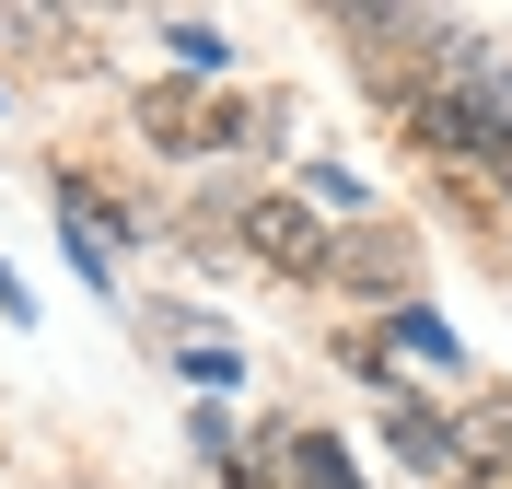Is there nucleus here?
Segmentation results:
<instances>
[{"label": "nucleus", "mask_w": 512, "mask_h": 489, "mask_svg": "<svg viewBox=\"0 0 512 489\" xmlns=\"http://www.w3.org/2000/svg\"><path fill=\"white\" fill-rule=\"evenodd\" d=\"M396 129H408L419 163H489V152L512 140V117H489V105H478V94H454V82H408Z\"/></svg>", "instance_id": "nucleus-1"}, {"label": "nucleus", "mask_w": 512, "mask_h": 489, "mask_svg": "<svg viewBox=\"0 0 512 489\" xmlns=\"http://www.w3.org/2000/svg\"><path fill=\"white\" fill-rule=\"evenodd\" d=\"M326 210L315 198H245V257L256 268H280V280H326Z\"/></svg>", "instance_id": "nucleus-2"}, {"label": "nucleus", "mask_w": 512, "mask_h": 489, "mask_svg": "<svg viewBox=\"0 0 512 489\" xmlns=\"http://www.w3.org/2000/svg\"><path fill=\"white\" fill-rule=\"evenodd\" d=\"M408 268H419V245L408 233H384V222H361V233H338L326 245V292H361V303H408Z\"/></svg>", "instance_id": "nucleus-3"}, {"label": "nucleus", "mask_w": 512, "mask_h": 489, "mask_svg": "<svg viewBox=\"0 0 512 489\" xmlns=\"http://www.w3.org/2000/svg\"><path fill=\"white\" fill-rule=\"evenodd\" d=\"M384 443H396V466H419V478H466L454 408H431V396H396V408H384Z\"/></svg>", "instance_id": "nucleus-4"}, {"label": "nucleus", "mask_w": 512, "mask_h": 489, "mask_svg": "<svg viewBox=\"0 0 512 489\" xmlns=\"http://www.w3.org/2000/svg\"><path fill=\"white\" fill-rule=\"evenodd\" d=\"M373 350H384V361H431V373H454V361H466V338H454V326L431 315V303H396Z\"/></svg>", "instance_id": "nucleus-5"}, {"label": "nucleus", "mask_w": 512, "mask_h": 489, "mask_svg": "<svg viewBox=\"0 0 512 489\" xmlns=\"http://www.w3.org/2000/svg\"><path fill=\"white\" fill-rule=\"evenodd\" d=\"M454 455L466 466H512V385H489L466 420H454Z\"/></svg>", "instance_id": "nucleus-6"}, {"label": "nucleus", "mask_w": 512, "mask_h": 489, "mask_svg": "<svg viewBox=\"0 0 512 489\" xmlns=\"http://www.w3.org/2000/svg\"><path fill=\"white\" fill-rule=\"evenodd\" d=\"M291 489H361V466L338 455V431H291Z\"/></svg>", "instance_id": "nucleus-7"}, {"label": "nucleus", "mask_w": 512, "mask_h": 489, "mask_svg": "<svg viewBox=\"0 0 512 489\" xmlns=\"http://www.w3.org/2000/svg\"><path fill=\"white\" fill-rule=\"evenodd\" d=\"M163 47H175V70H187V82H210V70L233 59V47H222V24H163Z\"/></svg>", "instance_id": "nucleus-8"}, {"label": "nucleus", "mask_w": 512, "mask_h": 489, "mask_svg": "<svg viewBox=\"0 0 512 489\" xmlns=\"http://www.w3.org/2000/svg\"><path fill=\"white\" fill-rule=\"evenodd\" d=\"M187 443L210 466H245V431H233V408H187Z\"/></svg>", "instance_id": "nucleus-9"}, {"label": "nucleus", "mask_w": 512, "mask_h": 489, "mask_svg": "<svg viewBox=\"0 0 512 489\" xmlns=\"http://www.w3.org/2000/svg\"><path fill=\"white\" fill-rule=\"evenodd\" d=\"M175 373H187V385H210V396H222L233 373H245V361H233L222 338H187V350H175Z\"/></svg>", "instance_id": "nucleus-10"}, {"label": "nucleus", "mask_w": 512, "mask_h": 489, "mask_svg": "<svg viewBox=\"0 0 512 489\" xmlns=\"http://www.w3.org/2000/svg\"><path fill=\"white\" fill-rule=\"evenodd\" d=\"M501 198H512V187H501Z\"/></svg>", "instance_id": "nucleus-11"}]
</instances>
